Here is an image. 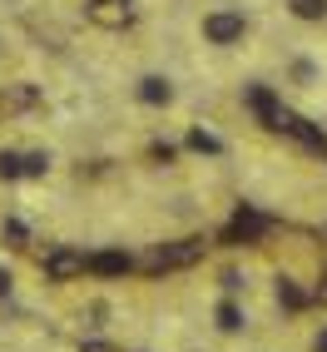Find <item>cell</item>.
<instances>
[{
    "label": "cell",
    "mask_w": 327,
    "mask_h": 352,
    "mask_svg": "<svg viewBox=\"0 0 327 352\" xmlns=\"http://www.w3.org/2000/svg\"><path fill=\"white\" fill-rule=\"evenodd\" d=\"M288 10L308 25H317V20H327V0H288Z\"/></svg>",
    "instance_id": "cell-13"
},
{
    "label": "cell",
    "mask_w": 327,
    "mask_h": 352,
    "mask_svg": "<svg viewBox=\"0 0 327 352\" xmlns=\"http://www.w3.org/2000/svg\"><path fill=\"white\" fill-rule=\"evenodd\" d=\"M89 20L104 30H124L134 20V0H89Z\"/></svg>",
    "instance_id": "cell-8"
},
{
    "label": "cell",
    "mask_w": 327,
    "mask_h": 352,
    "mask_svg": "<svg viewBox=\"0 0 327 352\" xmlns=\"http://www.w3.org/2000/svg\"><path fill=\"white\" fill-rule=\"evenodd\" d=\"M40 95H35V85H5L0 89V120H15L20 109H35Z\"/></svg>",
    "instance_id": "cell-10"
},
{
    "label": "cell",
    "mask_w": 327,
    "mask_h": 352,
    "mask_svg": "<svg viewBox=\"0 0 327 352\" xmlns=\"http://www.w3.org/2000/svg\"><path fill=\"white\" fill-rule=\"evenodd\" d=\"M214 327H218L223 338L248 333V313H243V302L233 298V293H223V298H218V308H214Z\"/></svg>",
    "instance_id": "cell-9"
},
{
    "label": "cell",
    "mask_w": 327,
    "mask_h": 352,
    "mask_svg": "<svg viewBox=\"0 0 327 352\" xmlns=\"http://www.w3.org/2000/svg\"><path fill=\"white\" fill-rule=\"evenodd\" d=\"M243 100H248L253 114H258V124L278 134V114H283V100H278L268 85H248V89H243Z\"/></svg>",
    "instance_id": "cell-6"
},
{
    "label": "cell",
    "mask_w": 327,
    "mask_h": 352,
    "mask_svg": "<svg viewBox=\"0 0 327 352\" xmlns=\"http://www.w3.org/2000/svg\"><path fill=\"white\" fill-rule=\"evenodd\" d=\"M313 352H327V327H317V338H313Z\"/></svg>",
    "instance_id": "cell-21"
},
{
    "label": "cell",
    "mask_w": 327,
    "mask_h": 352,
    "mask_svg": "<svg viewBox=\"0 0 327 352\" xmlns=\"http://www.w3.org/2000/svg\"><path fill=\"white\" fill-rule=\"evenodd\" d=\"M208 253V239H169V243H154L144 258V273H179V268H194L199 258Z\"/></svg>",
    "instance_id": "cell-1"
},
{
    "label": "cell",
    "mask_w": 327,
    "mask_h": 352,
    "mask_svg": "<svg viewBox=\"0 0 327 352\" xmlns=\"http://www.w3.org/2000/svg\"><path fill=\"white\" fill-rule=\"evenodd\" d=\"M268 219L258 214V208H238V214H233V223L223 228V243L228 248H253V243H263L268 239Z\"/></svg>",
    "instance_id": "cell-3"
},
{
    "label": "cell",
    "mask_w": 327,
    "mask_h": 352,
    "mask_svg": "<svg viewBox=\"0 0 327 352\" xmlns=\"http://www.w3.org/2000/svg\"><path fill=\"white\" fill-rule=\"evenodd\" d=\"M80 352H120V347L104 342V338H89V342H80Z\"/></svg>",
    "instance_id": "cell-20"
},
{
    "label": "cell",
    "mask_w": 327,
    "mask_h": 352,
    "mask_svg": "<svg viewBox=\"0 0 327 352\" xmlns=\"http://www.w3.org/2000/svg\"><path fill=\"white\" fill-rule=\"evenodd\" d=\"M189 149L194 154H223V139L208 134V129H189Z\"/></svg>",
    "instance_id": "cell-15"
},
{
    "label": "cell",
    "mask_w": 327,
    "mask_h": 352,
    "mask_svg": "<svg viewBox=\"0 0 327 352\" xmlns=\"http://www.w3.org/2000/svg\"><path fill=\"white\" fill-rule=\"evenodd\" d=\"M20 169H25V179H45V174H50V154H45V149L20 154Z\"/></svg>",
    "instance_id": "cell-14"
},
{
    "label": "cell",
    "mask_w": 327,
    "mask_h": 352,
    "mask_svg": "<svg viewBox=\"0 0 327 352\" xmlns=\"http://www.w3.org/2000/svg\"><path fill=\"white\" fill-rule=\"evenodd\" d=\"M134 100L149 104V109H169V104H174V80H169V75H139Z\"/></svg>",
    "instance_id": "cell-7"
},
{
    "label": "cell",
    "mask_w": 327,
    "mask_h": 352,
    "mask_svg": "<svg viewBox=\"0 0 327 352\" xmlns=\"http://www.w3.org/2000/svg\"><path fill=\"white\" fill-rule=\"evenodd\" d=\"M25 179V169H20V154L15 149H0V184H15Z\"/></svg>",
    "instance_id": "cell-16"
},
{
    "label": "cell",
    "mask_w": 327,
    "mask_h": 352,
    "mask_svg": "<svg viewBox=\"0 0 327 352\" xmlns=\"http://www.w3.org/2000/svg\"><path fill=\"white\" fill-rule=\"evenodd\" d=\"M278 308H283V313H302V308H313V293L308 288H302L297 283V278H278Z\"/></svg>",
    "instance_id": "cell-11"
},
{
    "label": "cell",
    "mask_w": 327,
    "mask_h": 352,
    "mask_svg": "<svg viewBox=\"0 0 327 352\" xmlns=\"http://www.w3.org/2000/svg\"><path fill=\"white\" fill-rule=\"evenodd\" d=\"M243 35H248V15L243 10H208L203 15V40L208 45H218V50H233V45H243Z\"/></svg>",
    "instance_id": "cell-2"
},
{
    "label": "cell",
    "mask_w": 327,
    "mask_h": 352,
    "mask_svg": "<svg viewBox=\"0 0 327 352\" xmlns=\"http://www.w3.org/2000/svg\"><path fill=\"white\" fill-rule=\"evenodd\" d=\"M218 283H223V293L238 298V293H243V273H238V268H223V273H218Z\"/></svg>",
    "instance_id": "cell-17"
},
{
    "label": "cell",
    "mask_w": 327,
    "mask_h": 352,
    "mask_svg": "<svg viewBox=\"0 0 327 352\" xmlns=\"http://www.w3.org/2000/svg\"><path fill=\"white\" fill-rule=\"evenodd\" d=\"M0 243H10V248H30V228H25V219H5V223H0Z\"/></svg>",
    "instance_id": "cell-12"
},
{
    "label": "cell",
    "mask_w": 327,
    "mask_h": 352,
    "mask_svg": "<svg viewBox=\"0 0 327 352\" xmlns=\"http://www.w3.org/2000/svg\"><path fill=\"white\" fill-rule=\"evenodd\" d=\"M40 268H45V278H50V283H69V278L84 273V253L69 248V243H60V248H50V253L40 258Z\"/></svg>",
    "instance_id": "cell-4"
},
{
    "label": "cell",
    "mask_w": 327,
    "mask_h": 352,
    "mask_svg": "<svg viewBox=\"0 0 327 352\" xmlns=\"http://www.w3.org/2000/svg\"><path fill=\"white\" fill-rule=\"evenodd\" d=\"M293 80H297V85H313V80H317L313 60H297V65H293Z\"/></svg>",
    "instance_id": "cell-18"
},
{
    "label": "cell",
    "mask_w": 327,
    "mask_h": 352,
    "mask_svg": "<svg viewBox=\"0 0 327 352\" xmlns=\"http://www.w3.org/2000/svg\"><path fill=\"white\" fill-rule=\"evenodd\" d=\"M10 293H15V273H10L5 263H0V302H5Z\"/></svg>",
    "instance_id": "cell-19"
},
{
    "label": "cell",
    "mask_w": 327,
    "mask_h": 352,
    "mask_svg": "<svg viewBox=\"0 0 327 352\" xmlns=\"http://www.w3.org/2000/svg\"><path fill=\"white\" fill-rule=\"evenodd\" d=\"M139 263H134V253H124V248H104V253H84V273H95V278H124V273H134Z\"/></svg>",
    "instance_id": "cell-5"
}]
</instances>
